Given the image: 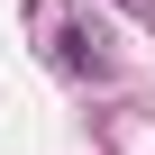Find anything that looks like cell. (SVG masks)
<instances>
[{
    "mask_svg": "<svg viewBox=\"0 0 155 155\" xmlns=\"http://www.w3.org/2000/svg\"><path fill=\"white\" fill-rule=\"evenodd\" d=\"M46 37H55V64H64V73H91V82L110 73V55H101V37H82V28H64V18H46Z\"/></svg>",
    "mask_w": 155,
    "mask_h": 155,
    "instance_id": "obj_1",
    "label": "cell"
},
{
    "mask_svg": "<svg viewBox=\"0 0 155 155\" xmlns=\"http://www.w3.org/2000/svg\"><path fill=\"white\" fill-rule=\"evenodd\" d=\"M128 9H146V0H128Z\"/></svg>",
    "mask_w": 155,
    "mask_h": 155,
    "instance_id": "obj_2",
    "label": "cell"
}]
</instances>
